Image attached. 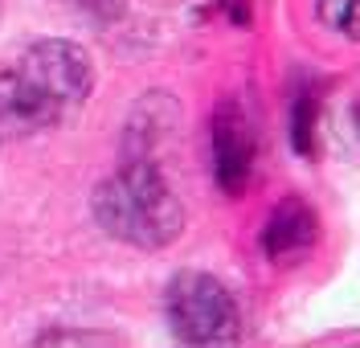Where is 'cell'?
<instances>
[{"label": "cell", "mask_w": 360, "mask_h": 348, "mask_svg": "<svg viewBox=\"0 0 360 348\" xmlns=\"http://www.w3.org/2000/svg\"><path fill=\"white\" fill-rule=\"evenodd\" d=\"M90 213L135 250H164L184 233V205L164 181L160 160H123L115 176L90 193Z\"/></svg>", "instance_id": "obj_1"}, {"label": "cell", "mask_w": 360, "mask_h": 348, "mask_svg": "<svg viewBox=\"0 0 360 348\" xmlns=\"http://www.w3.org/2000/svg\"><path fill=\"white\" fill-rule=\"evenodd\" d=\"M13 70H17L25 94H29V103L37 111L41 131L78 119V111L86 107L90 91H94V62H90V53L78 41H66V37L33 41Z\"/></svg>", "instance_id": "obj_2"}, {"label": "cell", "mask_w": 360, "mask_h": 348, "mask_svg": "<svg viewBox=\"0 0 360 348\" xmlns=\"http://www.w3.org/2000/svg\"><path fill=\"white\" fill-rule=\"evenodd\" d=\"M168 328L184 344H233L242 336V311L233 291L209 271H180L164 291Z\"/></svg>", "instance_id": "obj_3"}, {"label": "cell", "mask_w": 360, "mask_h": 348, "mask_svg": "<svg viewBox=\"0 0 360 348\" xmlns=\"http://www.w3.org/2000/svg\"><path fill=\"white\" fill-rule=\"evenodd\" d=\"M209 148H213V181L225 197H242L254 172V156H258V136H254V119H250L246 103L238 94H225L213 107V123H209Z\"/></svg>", "instance_id": "obj_4"}, {"label": "cell", "mask_w": 360, "mask_h": 348, "mask_svg": "<svg viewBox=\"0 0 360 348\" xmlns=\"http://www.w3.org/2000/svg\"><path fill=\"white\" fill-rule=\"evenodd\" d=\"M319 242V217L303 197H283L266 213L262 226V254L274 266H295L315 250Z\"/></svg>", "instance_id": "obj_5"}, {"label": "cell", "mask_w": 360, "mask_h": 348, "mask_svg": "<svg viewBox=\"0 0 360 348\" xmlns=\"http://www.w3.org/2000/svg\"><path fill=\"white\" fill-rule=\"evenodd\" d=\"M180 103L168 91H148L123 123L119 160H156V152L176 136Z\"/></svg>", "instance_id": "obj_6"}, {"label": "cell", "mask_w": 360, "mask_h": 348, "mask_svg": "<svg viewBox=\"0 0 360 348\" xmlns=\"http://www.w3.org/2000/svg\"><path fill=\"white\" fill-rule=\"evenodd\" d=\"M41 131L37 111L25 94L21 78L13 66H0V136H33Z\"/></svg>", "instance_id": "obj_7"}, {"label": "cell", "mask_w": 360, "mask_h": 348, "mask_svg": "<svg viewBox=\"0 0 360 348\" xmlns=\"http://www.w3.org/2000/svg\"><path fill=\"white\" fill-rule=\"evenodd\" d=\"M315 136H319V91L303 86L291 98V148L299 156H315Z\"/></svg>", "instance_id": "obj_8"}, {"label": "cell", "mask_w": 360, "mask_h": 348, "mask_svg": "<svg viewBox=\"0 0 360 348\" xmlns=\"http://www.w3.org/2000/svg\"><path fill=\"white\" fill-rule=\"evenodd\" d=\"M356 8L360 0H315V17L328 25L332 33H344V37H356Z\"/></svg>", "instance_id": "obj_9"}, {"label": "cell", "mask_w": 360, "mask_h": 348, "mask_svg": "<svg viewBox=\"0 0 360 348\" xmlns=\"http://www.w3.org/2000/svg\"><path fill=\"white\" fill-rule=\"evenodd\" d=\"M37 344H123L111 332H82V328H49L37 336Z\"/></svg>", "instance_id": "obj_10"}, {"label": "cell", "mask_w": 360, "mask_h": 348, "mask_svg": "<svg viewBox=\"0 0 360 348\" xmlns=\"http://www.w3.org/2000/svg\"><path fill=\"white\" fill-rule=\"evenodd\" d=\"M221 8L233 25H250V0H221Z\"/></svg>", "instance_id": "obj_11"}]
</instances>
